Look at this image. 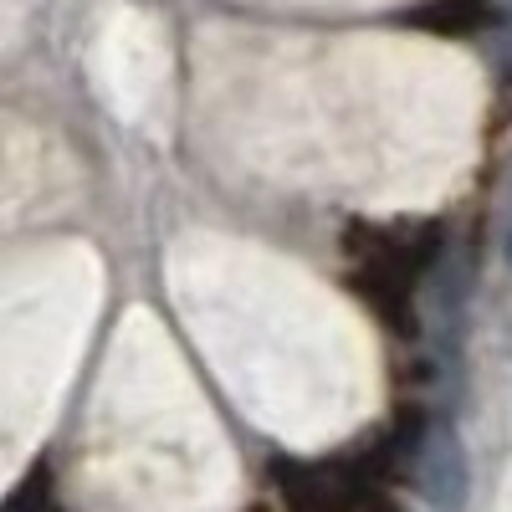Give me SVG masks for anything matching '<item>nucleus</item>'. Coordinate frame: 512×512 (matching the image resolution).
<instances>
[{"label": "nucleus", "mask_w": 512, "mask_h": 512, "mask_svg": "<svg viewBox=\"0 0 512 512\" xmlns=\"http://www.w3.org/2000/svg\"><path fill=\"white\" fill-rule=\"evenodd\" d=\"M446 231L441 221H349L344 226V256L354 272L390 277L415 287L425 272L441 262Z\"/></svg>", "instance_id": "obj_1"}, {"label": "nucleus", "mask_w": 512, "mask_h": 512, "mask_svg": "<svg viewBox=\"0 0 512 512\" xmlns=\"http://www.w3.org/2000/svg\"><path fill=\"white\" fill-rule=\"evenodd\" d=\"M272 482L292 512H349L364 497V487H374L359 477L354 461H292V456L272 461Z\"/></svg>", "instance_id": "obj_2"}, {"label": "nucleus", "mask_w": 512, "mask_h": 512, "mask_svg": "<svg viewBox=\"0 0 512 512\" xmlns=\"http://www.w3.org/2000/svg\"><path fill=\"white\" fill-rule=\"evenodd\" d=\"M425 436H431V415H425V410H400L369 441V451L354 456L359 477L374 482V487H384V482H415V461L425 451Z\"/></svg>", "instance_id": "obj_3"}, {"label": "nucleus", "mask_w": 512, "mask_h": 512, "mask_svg": "<svg viewBox=\"0 0 512 512\" xmlns=\"http://www.w3.org/2000/svg\"><path fill=\"white\" fill-rule=\"evenodd\" d=\"M415 487L425 492L436 512H461L466 487H472V472H466V451L456 441L451 425L431 420V436H425V451L415 461Z\"/></svg>", "instance_id": "obj_4"}, {"label": "nucleus", "mask_w": 512, "mask_h": 512, "mask_svg": "<svg viewBox=\"0 0 512 512\" xmlns=\"http://www.w3.org/2000/svg\"><path fill=\"white\" fill-rule=\"evenodd\" d=\"M349 287L359 292V303L400 338H415V287L390 282V277H369V272H349Z\"/></svg>", "instance_id": "obj_5"}, {"label": "nucleus", "mask_w": 512, "mask_h": 512, "mask_svg": "<svg viewBox=\"0 0 512 512\" xmlns=\"http://www.w3.org/2000/svg\"><path fill=\"white\" fill-rule=\"evenodd\" d=\"M507 256H512V241H507Z\"/></svg>", "instance_id": "obj_6"}]
</instances>
